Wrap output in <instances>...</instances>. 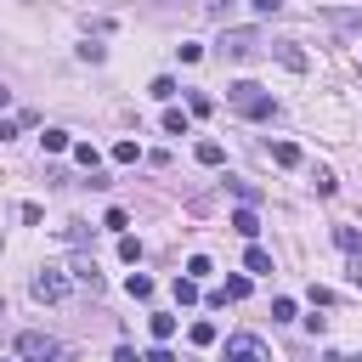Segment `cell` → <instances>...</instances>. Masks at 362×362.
I'll return each mask as SVG.
<instances>
[{
	"label": "cell",
	"mask_w": 362,
	"mask_h": 362,
	"mask_svg": "<svg viewBox=\"0 0 362 362\" xmlns=\"http://www.w3.org/2000/svg\"><path fill=\"white\" fill-rule=\"evenodd\" d=\"M226 102H232L243 119H272V113H277V96H272V90H260L255 79H238V85H226Z\"/></svg>",
	"instance_id": "cell-1"
},
{
	"label": "cell",
	"mask_w": 362,
	"mask_h": 362,
	"mask_svg": "<svg viewBox=\"0 0 362 362\" xmlns=\"http://www.w3.org/2000/svg\"><path fill=\"white\" fill-rule=\"evenodd\" d=\"M17 356H28V362H57L62 345H57L51 334H40V328H23V334H17Z\"/></svg>",
	"instance_id": "cell-2"
},
{
	"label": "cell",
	"mask_w": 362,
	"mask_h": 362,
	"mask_svg": "<svg viewBox=\"0 0 362 362\" xmlns=\"http://www.w3.org/2000/svg\"><path fill=\"white\" fill-rule=\"evenodd\" d=\"M215 45H221V57H232V62H249V57L260 51V34H255V28H226Z\"/></svg>",
	"instance_id": "cell-3"
},
{
	"label": "cell",
	"mask_w": 362,
	"mask_h": 362,
	"mask_svg": "<svg viewBox=\"0 0 362 362\" xmlns=\"http://www.w3.org/2000/svg\"><path fill=\"white\" fill-rule=\"evenodd\" d=\"M34 300H45V305H57V300H68V277L57 272V266H45V272H34Z\"/></svg>",
	"instance_id": "cell-4"
},
{
	"label": "cell",
	"mask_w": 362,
	"mask_h": 362,
	"mask_svg": "<svg viewBox=\"0 0 362 362\" xmlns=\"http://www.w3.org/2000/svg\"><path fill=\"white\" fill-rule=\"evenodd\" d=\"M226 362H272V356H266V345L255 334H232L226 339Z\"/></svg>",
	"instance_id": "cell-5"
},
{
	"label": "cell",
	"mask_w": 362,
	"mask_h": 362,
	"mask_svg": "<svg viewBox=\"0 0 362 362\" xmlns=\"http://www.w3.org/2000/svg\"><path fill=\"white\" fill-rule=\"evenodd\" d=\"M322 23L339 34H362V6H322Z\"/></svg>",
	"instance_id": "cell-6"
},
{
	"label": "cell",
	"mask_w": 362,
	"mask_h": 362,
	"mask_svg": "<svg viewBox=\"0 0 362 362\" xmlns=\"http://www.w3.org/2000/svg\"><path fill=\"white\" fill-rule=\"evenodd\" d=\"M272 57H277L288 74H305V51H300L294 40H277V45H272Z\"/></svg>",
	"instance_id": "cell-7"
},
{
	"label": "cell",
	"mask_w": 362,
	"mask_h": 362,
	"mask_svg": "<svg viewBox=\"0 0 362 362\" xmlns=\"http://www.w3.org/2000/svg\"><path fill=\"white\" fill-rule=\"evenodd\" d=\"M232 232H238V238H255V232H260V215H255L249 204H243V209H232Z\"/></svg>",
	"instance_id": "cell-8"
},
{
	"label": "cell",
	"mask_w": 362,
	"mask_h": 362,
	"mask_svg": "<svg viewBox=\"0 0 362 362\" xmlns=\"http://www.w3.org/2000/svg\"><path fill=\"white\" fill-rule=\"evenodd\" d=\"M243 266H249L255 277H266V272H272V255H266L260 243H249V249H243Z\"/></svg>",
	"instance_id": "cell-9"
},
{
	"label": "cell",
	"mask_w": 362,
	"mask_h": 362,
	"mask_svg": "<svg viewBox=\"0 0 362 362\" xmlns=\"http://www.w3.org/2000/svg\"><path fill=\"white\" fill-rule=\"evenodd\" d=\"M40 141H45V153H74V136H68V130H57V124H51Z\"/></svg>",
	"instance_id": "cell-10"
},
{
	"label": "cell",
	"mask_w": 362,
	"mask_h": 362,
	"mask_svg": "<svg viewBox=\"0 0 362 362\" xmlns=\"http://www.w3.org/2000/svg\"><path fill=\"white\" fill-rule=\"evenodd\" d=\"M192 153H198V164H209V170H215V164H226V147H221V141H198Z\"/></svg>",
	"instance_id": "cell-11"
},
{
	"label": "cell",
	"mask_w": 362,
	"mask_h": 362,
	"mask_svg": "<svg viewBox=\"0 0 362 362\" xmlns=\"http://www.w3.org/2000/svg\"><path fill=\"white\" fill-rule=\"evenodd\" d=\"M272 164L294 170V164H300V147H294V141H272Z\"/></svg>",
	"instance_id": "cell-12"
},
{
	"label": "cell",
	"mask_w": 362,
	"mask_h": 362,
	"mask_svg": "<svg viewBox=\"0 0 362 362\" xmlns=\"http://www.w3.org/2000/svg\"><path fill=\"white\" fill-rule=\"evenodd\" d=\"M334 243H339L345 255H362V232H356V226H334Z\"/></svg>",
	"instance_id": "cell-13"
},
{
	"label": "cell",
	"mask_w": 362,
	"mask_h": 362,
	"mask_svg": "<svg viewBox=\"0 0 362 362\" xmlns=\"http://www.w3.org/2000/svg\"><path fill=\"white\" fill-rule=\"evenodd\" d=\"M74 277H79L85 288H102V272H96V260H85V255L74 260Z\"/></svg>",
	"instance_id": "cell-14"
},
{
	"label": "cell",
	"mask_w": 362,
	"mask_h": 362,
	"mask_svg": "<svg viewBox=\"0 0 362 362\" xmlns=\"http://www.w3.org/2000/svg\"><path fill=\"white\" fill-rule=\"evenodd\" d=\"M124 288H130V300H153V277H147V272H130Z\"/></svg>",
	"instance_id": "cell-15"
},
{
	"label": "cell",
	"mask_w": 362,
	"mask_h": 362,
	"mask_svg": "<svg viewBox=\"0 0 362 362\" xmlns=\"http://www.w3.org/2000/svg\"><path fill=\"white\" fill-rule=\"evenodd\" d=\"M74 158L85 164V175H96V164H102V153H96L90 141H74Z\"/></svg>",
	"instance_id": "cell-16"
},
{
	"label": "cell",
	"mask_w": 362,
	"mask_h": 362,
	"mask_svg": "<svg viewBox=\"0 0 362 362\" xmlns=\"http://www.w3.org/2000/svg\"><path fill=\"white\" fill-rule=\"evenodd\" d=\"M294 317H300V305H294L288 294H277V300H272V322H294Z\"/></svg>",
	"instance_id": "cell-17"
},
{
	"label": "cell",
	"mask_w": 362,
	"mask_h": 362,
	"mask_svg": "<svg viewBox=\"0 0 362 362\" xmlns=\"http://www.w3.org/2000/svg\"><path fill=\"white\" fill-rule=\"evenodd\" d=\"M147 328H153V339H158V345H164V339H170V334H175V317H164V311H153V322H147Z\"/></svg>",
	"instance_id": "cell-18"
},
{
	"label": "cell",
	"mask_w": 362,
	"mask_h": 362,
	"mask_svg": "<svg viewBox=\"0 0 362 362\" xmlns=\"http://www.w3.org/2000/svg\"><path fill=\"white\" fill-rule=\"evenodd\" d=\"M136 158H141L136 141H113V164H136Z\"/></svg>",
	"instance_id": "cell-19"
},
{
	"label": "cell",
	"mask_w": 362,
	"mask_h": 362,
	"mask_svg": "<svg viewBox=\"0 0 362 362\" xmlns=\"http://www.w3.org/2000/svg\"><path fill=\"white\" fill-rule=\"evenodd\" d=\"M147 90H153V96H158V102H170V96H175V79H170V74H158V79H153V85H147Z\"/></svg>",
	"instance_id": "cell-20"
},
{
	"label": "cell",
	"mask_w": 362,
	"mask_h": 362,
	"mask_svg": "<svg viewBox=\"0 0 362 362\" xmlns=\"http://www.w3.org/2000/svg\"><path fill=\"white\" fill-rule=\"evenodd\" d=\"M164 130H170V136H187V113L170 107V113H164Z\"/></svg>",
	"instance_id": "cell-21"
},
{
	"label": "cell",
	"mask_w": 362,
	"mask_h": 362,
	"mask_svg": "<svg viewBox=\"0 0 362 362\" xmlns=\"http://www.w3.org/2000/svg\"><path fill=\"white\" fill-rule=\"evenodd\" d=\"M102 226H107V232H119V238H124V226H130V215H124V209H107V215H102Z\"/></svg>",
	"instance_id": "cell-22"
},
{
	"label": "cell",
	"mask_w": 362,
	"mask_h": 362,
	"mask_svg": "<svg viewBox=\"0 0 362 362\" xmlns=\"http://www.w3.org/2000/svg\"><path fill=\"white\" fill-rule=\"evenodd\" d=\"M119 260H130V266H136V260H141V243H136V238H130V232H124V238H119Z\"/></svg>",
	"instance_id": "cell-23"
},
{
	"label": "cell",
	"mask_w": 362,
	"mask_h": 362,
	"mask_svg": "<svg viewBox=\"0 0 362 362\" xmlns=\"http://www.w3.org/2000/svg\"><path fill=\"white\" fill-rule=\"evenodd\" d=\"M209 272H215V266H209V255H192V260H187V277H192V283H198V277H209Z\"/></svg>",
	"instance_id": "cell-24"
},
{
	"label": "cell",
	"mask_w": 362,
	"mask_h": 362,
	"mask_svg": "<svg viewBox=\"0 0 362 362\" xmlns=\"http://www.w3.org/2000/svg\"><path fill=\"white\" fill-rule=\"evenodd\" d=\"M175 300L192 305V300H198V283H192V277H175Z\"/></svg>",
	"instance_id": "cell-25"
},
{
	"label": "cell",
	"mask_w": 362,
	"mask_h": 362,
	"mask_svg": "<svg viewBox=\"0 0 362 362\" xmlns=\"http://www.w3.org/2000/svg\"><path fill=\"white\" fill-rule=\"evenodd\" d=\"M187 334H192V345H215V322H192Z\"/></svg>",
	"instance_id": "cell-26"
},
{
	"label": "cell",
	"mask_w": 362,
	"mask_h": 362,
	"mask_svg": "<svg viewBox=\"0 0 362 362\" xmlns=\"http://www.w3.org/2000/svg\"><path fill=\"white\" fill-rule=\"evenodd\" d=\"M311 181H317V192H322V198H334V187H339V181H334V175H328V170H317V175H311Z\"/></svg>",
	"instance_id": "cell-27"
},
{
	"label": "cell",
	"mask_w": 362,
	"mask_h": 362,
	"mask_svg": "<svg viewBox=\"0 0 362 362\" xmlns=\"http://www.w3.org/2000/svg\"><path fill=\"white\" fill-rule=\"evenodd\" d=\"M62 238H68V243H85L90 232H85V221H68V226H62Z\"/></svg>",
	"instance_id": "cell-28"
},
{
	"label": "cell",
	"mask_w": 362,
	"mask_h": 362,
	"mask_svg": "<svg viewBox=\"0 0 362 362\" xmlns=\"http://www.w3.org/2000/svg\"><path fill=\"white\" fill-rule=\"evenodd\" d=\"M249 6H255V17H277L283 11V0H249Z\"/></svg>",
	"instance_id": "cell-29"
},
{
	"label": "cell",
	"mask_w": 362,
	"mask_h": 362,
	"mask_svg": "<svg viewBox=\"0 0 362 362\" xmlns=\"http://www.w3.org/2000/svg\"><path fill=\"white\" fill-rule=\"evenodd\" d=\"M141 362H175V356H170V351H164V345H153V351H147V356H141Z\"/></svg>",
	"instance_id": "cell-30"
},
{
	"label": "cell",
	"mask_w": 362,
	"mask_h": 362,
	"mask_svg": "<svg viewBox=\"0 0 362 362\" xmlns=\"http://www.w3.org/2000/svg\"><path fill=\"white\" fill-rule=\"evenodd\" d=\"M113 362H141V356H136L130 345H119V351H113Z\"/></svg>",
	"instance_id": "cell-31"
},
{
	"label": "cell",
	"mask_w": 362,
	"mask_h": 362,
	"mask_svg": "<svg viewBox=\"0 0 362 362\" xmlns=\"http://www.w3.org/2000/svg\"><path fill=\"white\" fill-rule=\"evenodd\" d=\"M11 136H17V124H11V119H0V141H11Z\"/></svg>",
	"instance_id": "cell-32"
},
{
	"label": "cell",
	"mask_w": 362,
	"mask_h": 362,
	"mask_svg": "<svg viewBox=\"0 0 362 362\" xmlns=\"http://www.w3.org/2000/svg\"><path fill=\"white\" fill-rule=\"evenodd\" d=\"M351 283H356V288H362V255H356V260H351Z\"/></svg>",
	"instance_id": "cell-33"
},
{
	"label": "cell",
	"mask_w": 362,
	"mask_h": 362,
	"mask_svg": "<svg viewBox=\"0 0 362 362\" xmlns=\"http://www.w3.org/2000/svg\"><path fill=\"white\" fill-rule=\"evenodd\" d=\"M0 107H11V90H6V85H0Z\"/></svg>",
	"instance_id": "cell-34"
}]
</instances>
